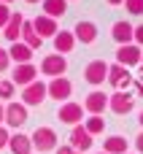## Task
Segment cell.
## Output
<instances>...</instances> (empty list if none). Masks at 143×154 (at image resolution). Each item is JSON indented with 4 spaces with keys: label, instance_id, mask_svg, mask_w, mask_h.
<instances>
[{
    "label": "cell",
    "instance_id": "4fadbf2b",
    "mask_svg": "<svg viewBox=\"0 0 143 154\" xmlns=\"http://www.w3.org/2000/svg\"><path fill=\"white\" fill-rule=\"evenodd\" d=\"M87 111H84V106L81 103H65L62 108H59V122H65V125H70V127H76V125H81V116H84Z\"/></svg>",
    "mask_w": 143,
    "mask_h": 154
},
{
    "label": "cell",
    "instance_id": "1f68e13d",
    "mask_svg": "<svg viewBox=\"0 0 143 154\" xmlns=\"http://www.w3.org/2000/svg\"><path fill=\"white\" fill-rule=\"evenodd\" d=\"M135 95H141V97H143V76L135 81Z\"/></svg>",
    "mask_w": 143,
    "mask_h": 154
},
{
    "label": "cell",
    "instance_id": "74e56055",
    "mask_svg": "<svg viewBox=\"0 0 143 154\" xmlns=\"http://www.w3.org/2000/svg\"><path fill=\"white\" fill-rule=\"evenodd\" d=\"M24 3H43V0H24Z\"/></svg>",
    "mask_w": 143,
    "mask_h": 154
},
{
    "label": "cell",
    "instance_id": "3957f363",
    "mask_svg": "<svg viewBox=\"0 0 143 154\" xmlns=\"http://www.w3.org/2000/svg\"><path fill=\"white\" fill-rule=\"evenodd\" d=\"M30 141H32V149H38V152H51V149H57V133H54L51 127H38V130L30 135Z\"/></svg>",
    "mask_w": 143,
    "mask_h": 154
},
{
    "label": "cell",
    "instance_id": "4316f807",
    "mask_svg": "<svg viewBox=\"0 0 143 154\" xmlns=\"http://www.w3.org/2000/svg\"><path fill=\"white\" fill-rule=\"evenodd\" d=\"M11 65V57H8V49H0V73H5Z\"/></svg>",
    "mask_w": 143,
    "mask_h": 154
},
{
    "label": "cell",
    "instance_id": "f546056e",
    "mask_svg": "<svg viewBox=\"0 0 143 154\" xmlns=\"http://www.w3.org/2000/svg\"><path fill=\"white\" fill-rule=\"evenodd\" d=\"M132 43H135V46H143V24H138V27H135V35H132Z\"/></svg>",
    "mask_w": 143,
    "mask_h": 154
},
{
    "label": "cell",
    "instance_id": "ab89813d",
    "mask_svg": "<svg viewBox=\"0 0 143 154\" xmlns=\"http://www.w3.org/2000/svg\"><path fill=\"white\" fill-rule=\"evenodd\" d=\"M97 154H105V152H97Z\"/></svg>",
    "mask_w": 143,
    "mask_h": 154
},
{
    "label": "cell",
    "instance_id": "9c48e42d",
    "mask_svg": "<svg viewBox=\"0 0 143 154\" xmlns=\"http://www.w3.org/2000/svg\"><path fill=\"white\" fill-rule=\"evenodd\" d=\"M11 81H14V87H22V89H24L27 84L38 81V68H35L32 62H24V65H16V70H14Z\"/></svg>",
    "mask_w": 143,
    "mask_h": 154
},
{
    "label": "cell",
    "instance_id": "8d00e7d4",
    "mask_svg": "<svg viewBox=\"0 0 143 154\" xmlns=\"http://www.w3.org/2000/svg\"><path fill=\"white\" fill-rule=\"evenodd\" d=\"M138 122H141V127H143V111H141V116H138Z\"/></svg>",
    "mask_w": 143,
    "mask_h": 154
},
{
    "label": "cell",
    "instance_id": "ac0fdd59",
    "mask_svg": "<svg viewBox=\"0 0 143 154\" xmlns=\"http://www.w3.org/2000/svg\"><path fill=\"white\" fill-rule=\"evenodd\" d=\"M111 35H114V41H116L119 46H127V43H132L135 27H132L130 22H116V24H114V30H111Z\"/></svg>",
    "mask_w": 143,
    "mask_h": 154
},
{
    "label": "cell",
    "instance_id": "e575fe53",
    "mask_svg": "<svg viewBox=\"0 0 143 154\" xmlns=\"http://www.w3.org/2000/svg\"><path fill=\"white\" fill-rule=\"evenodd\" d=\"M105 3H108V5H122L124 0H105Z\"/></svg>",
    "mask_w": 143,
    "mask_h": 154
},
{
    "label": "cell",
    "instance_id": "8fae6325",
    "mask_svg": "<svg viewBox=\"0 0 143 154\" xmlns=\"http://www.w3.org/2000/svg\"><path fill=\"white\" fill-rule=\"evenodd\" d=\"M92 143H95V138L87 133V127L84 125H76L73 130H70V149H76V152H89L92 149Z\"/></svg>",
    "mask_w": 143,
    "mask_h": 154
},
{
    "label": "cell",
    "instance_id": "7402d4cb",
    "mask_svg": "<svg viewBox=\"0 0 143 154\" xmlns=\"http://www.w3.org/2000/svg\"><path fill=\"white\" fill-rule=\"evenodd\" d=\"M103 152L105 154H127V138H124V135H111V138H105Z\"/></svg>",
    "mask_w": 143,
    "mask_h": 154
},
{
    "label": "cell",
    "instance_id": "d590c367",
    "mask_svg": "<svg viewBox=\"0 0 143 154\" xmlns=\"http://www.w3.org/2000/svg\"><path fill=\"white\" fill-rule=\"evenodd\" d=\"M11 3H14V0H0V5H11Z\"/></svg>",
    "mask_w": 143,
    "mask_h": 154
},
{
    "label": "cell",
    "instance_id": "83f0119b",
    "mask_svg": "<svg viewBox=\"0 0 143 154\" xmlns=\"http://www.w3.org/2000/svg\"><path fill=\"white\" fill-rule=\"evenodd\" d=\"M11 14H14V11H11L8 5H0V27H5V24H8V19H11Z\"/></svg>",
    "mask_w": 143,
    "mask_h": 154
},
{
    "label": "cell",
    "instance_id": "e0dca14e",
    "mask_svg": "<svg viewBox=\"0 0 143 154\" xmlns=\"http://www.w3.org/2000/svg\"><path fill=\"white\" fill-rule=\"evenodd\" d=\"M22 24H24V16L16 11V14H11V19H8V24L3 27V35L11 41V43H16L19 38H22Z\"/></svg>",
    "mask_w": 143,
    "mask_h": 154
},
{
    "label": "cell",
    "instance_id": "f1b7e54d",
    "mask_svg": "<svg viewBox=\"0 0 143 154\" xmlns=\"http://www.w3.org/2000/svg\"><path fill=\"white\" fill-rule=\"evenodd\" d=\"M8 138H11L8 127H5V125H0V149H5V146H8Z\"/></svg>",
    "mask_w": 143,
    "mask_h": 154
},
{
    "label": "cell",
    "instance_id": "60d3db41",
    "mask_svg": "<svg viewBox=\"0 0 143 154\" xmlns=\"http://www.w3.org/2000/svg\"><path fill=\"white\" fill-rule=\"evenodd\" d=\"M127 154H130V152H127Z\"/></svg>",
    "mask_w": 143,
    "mask_h": 154
},
{
    "label": "cell",
    "instance_id": "7c38bea8",
    "mask_svg": "<svg viewBox=\"0 0 143 154\" xmlns=\"http://www.w3.org/2000/svg\"><path fill=\"white\" fill-rule=\"evenodd\" d=\"M108 108V95H103V92H89L87 95V100H84V111L87 114H92V116H103V111Z\"/></svg>",
    "mask_w": 143,
    "mask_h": 154
},
{
    "label": "cell",
    "instance_id": "ffe728a7",
    "mask_svg": "<svg viewBox=\"0 0 143 154\" xmlns=\"http://www.w3.org/2000/svg\"><path fill=\"white\" fill-rule=\"evenodd\" d=\"M22 43H27L32 51L43 46V38L35 32V27H32V22H30V19H24V24H22Z\"/></svg>",
    "mask_w": 143,
    "mask_h": 154
},
{
    "label": "cell",
    "instance_id": "52a82bcc",
    "mask_svg": "<svg viewBox=\"0 0 143 154\" xmlns=\"http://www.w3.org/2000/svg\"><path fill=\"white\" fill-rule=\"evenodd\" d=\"M24 122H27V106H24V103H14V100L5 103V122H3V125L19 130Z\"/></svg>",
    "mask_w": 143,
    "mask_h": 154
},
{
    "label": "cell",
    "instance_id": "d4e9b609",
    "mask_svg": "<svg viewBox=\"0 0 143 154\" xmlns=\"http://www.w3.org/2000/svg\"><path fill=\"white\" fill-rule=\"evenodd\" d=\"M14 92H16V87H14L11 79L8 81H0V103H11L14 100Z\"/></svg>",
    "mask_w": 143,
    "mask_h": 154
},
{
    "label": "cell",
    "instance_id": "cb8c5ba5",
    "mask_svg": "<svg viewBox=\"0 0 143 154\" xmlns=\"http://www.w3.org/2000/svg\"><path fill=\"white\" fill-rule=\"evenodd\" d=\"M84 127H87V133H89V135L95 138V135H100V133L105 130V119H103V116H89Z\"/></svg>",
    "mask_w": 143,
    "mask_h": 154
},
{
    "label": "cell",
    "instance_id": "d6986e66",
    "mask_svg": "<svg viewBox=\"0 0 143 154\" xmlns=\"http://www.w3.org/2000/svg\"><path fill=\"white\" fill-rule=\"evenodd\" d=\"M73 46H76V35L70 32V30H59L57 35H54V51L57 54H68V51H73Z\"/></svg>",
    "mask_w": 143,
    "mask_h": 154
},
{
    "label": "cell",
    "instance_id": "f35d334b",
    "mask_svg": "<svg viewBox=\"0 0 143 154\" xmlns=\"http://www.w3.org/2000/svg\"><path fill=\"white\" fill-rule=\"evenodd\" d=\"M141 70H143V60H141Z\"/></svg>",
    "mask_w": 143,
    "mask_h": 154
},
{
    "label": "cell",
    "instance_id": "4dcf8cb0",
    "mask_svg": "<svg viewBox=\"0 0 143 154\" xmlns=\"http://www.w3.org/2000/svg\"><path fill=\"white\" fill-rule=\"evenodd\" d=\"M57 154H81V152H76V149H70V146H59Z\"/></svg>",
    "mask_w": 143,
    "mask_h": 154
},
{
    "label": "cell",
    "instance_id": "2e32d148",
    "mask_svg": "<svg viewBox=\"0 0 143 154\" xmlns=\"http://www.w3.org/2000/svg\"><path fill=\"white\" fill-rule=\"evenodd\" d=\"M8 149H11V154H32V141L24 133H14L8 138Z\"/></svg>",
    "mask_w": 143,
    "mask_h": 154
},
{
    "label": "cell",
    "instance_id": "603a6c76",
    "mask_svg": "<svg viewBox=\"0 0 143 154\" xmlns=\"http://www.w3.org/2000/svg\"><path fill=\"white\" fill-rule=\"evenodd\" d=\"M65 11H68V0H43V16L59 19L65 16Z\"/></svg>",
    "mask_w": 143,
    "mask_h": 154
},
{
    "label": "cell",
    "instance_id": "6da1fadb",
    "mask_svg": "<svg viewBox=\"0 0 143 154\" xmlns=\"http://www.w3.org/2000/svg\"><path fill=\"white\" fill-rule=\"evenodd\" d=\"M111 87H114V92H127V87L132 84V73H130V68H124V65H108V79H105Z\"/></svg>",
    "mask_w": 143,
    "mask_h": 154
},
{
    "label": "cell",
    "instance_id": "5b68a950",
    "mask_svg": "<svg viewBox=\"0 0 143 154\" xmlns=\"http://www.w3.org/2000/svg\"><path fill=\"white\" fill-rule=\"evenodd\" d=\"M84 79H87L92 87H100V84L108 79V62H105V60H92V62L84 68Z\"/></svg>",
    "mask_w": 143,
    "mask_h": 154
},
{
    "label": "cell",
    "instance_id": "8992f818",
    "mask_svg": "<svg viewBox=\"0 0 143 154\" xmlns=\"http://www.w3.org/2000/svg\"><path fill=\"white\" fill-rule=\"evenodd\" d=\"M46 97H49V92H46V84L43 81H32V84H27L22 89V103L24 106H41Z\"/></svg>",
    "mask_w": 143,
    "mask_h": 154
},
{
    "label": "cell",
    "instance_id": "d6a6232c",
    "mask_svg": "<svg viewBox=\"0 0 143 154\" xmlns=\"http://www.w3.org/2000/svg\"><path fill=\"white\" fill-rule=\"evenodd\" d=\"M135 149H138V152L143 154V133H141V135H138V138H135Z\"/></svg>",
    "mask_w": 143,
    "mask_h": 154
},
{
    "label": "cell",
    "instance_id": "484cf974",
    "mask_svg": "<svg viewBox=\"0 0 143 154\" xmlns=\"http://www.w3.org/2000/svg\"><path fill=\"white\" fill-rule=\"evenodd\" d=\"M124 8H127L132 16H141L143 14V0H124Z\"/></svg>",
    "mask_w": 143,
    "mask_h": 154
},
{
    "label": "cell",
    "instance_id": "7a4b0ae2",
    "mask_svg": "<svg viewBox=\"0 0 143 154\" xmlns=\"http://www.w3.org/2000/svg\"><path fill=\"white\" fill-rule=\"evenodd\" d=\"M68 70V60L62 54H46L41 60V73H46L49 79H59Z\"/></svg>",
    "mask_w": 143,
    "mask_h": 154
},
{
    "label": "cell",
    "instance_id": "44dd1931",
    "mask_svg": "<svg viewBox=\"0 0 143 154\" xmlns=\"http://www.w3.org/2000/svg\"><path fill=\"white\" fill-rule=\"evenodd\" d=\"M8 57H11L16 65H24V62H30V60H32V49H30L27 43L16 41V43H11V49H8Z\"/></svg>",
    "mask_w": 143,
    "mask_h": 154
},
{
    "label": "cell",
    "instance_id": "ba28073f",
    "mask_svg": "<svg viewBox=\"0 0 143 154\" xmlns=\"http://www.w3.org/2000/svg\"><path fill=\"white\" fill-rule=\"evenodd\" d=\"M141 60H143V51H141V46H135V43H127V46H119L116 49V62L124 65V68L141 65Z\"/></svg>",
    "mask_w": 143,
    "mask_h": 154
},
{
    "label": "cell",
    "instance_id": "836d02e7",
    "mask_svg": "<svg viewBox=\"0 0 143 154\" xmlns=\"http://www.w3.org/2000/svg\"><path fill=\"white\" fill-rule=\"evenodd\" d=\"M5 122V103H0V125Z\"/></svg>",
    "mask_w": 143,
    "mask_h": 154
},
{
    "label": "cell",
    "instance_id": "9a60e30c",
    "mask_svg": "<svg viewBox=\"0 0 143 154\" xmlns=\"http://www.w3.org/2000/svg\"><path fill=\"white\" fill-rule=\"evenodd\" d=\"M32 27H35V32L41 35V38H54L57 32H59V27H57V19H51V16H35L32 19Z\"/></svg>",
    "mask_w": 143,
    "mask_h": 154
},
{
    "label": "cell",
    "instance_id": "277c9868",
    "mask_svg": "<svg viewBox=\"0 0 143 154\" xmlns=\"http://www.w3.org/2000/svg\"><path fill=\"white\" fill-rule=\"evenodd\" d=\"M108 108L116 116H124V114H130L135 108V95H130V92H114L108 97Z\"/></svg>",
    "mask_w": 143,
    "mask_h": 154
},
{
    "label": "cell",
    "instance_id": "30bf717a",
    "mask_svg": "<svg viewBox=\"0 0 143 154\" xmlns=\"http://www.w3.org/2000/svg\"><path fill=\"white\" fill-rule=\"evenodd\" d=\"M46 92H49V97H54V100L59 103V100H68V97H70L73 84H70V79L59 76V79H51V81L46 84Z\"/></svg>",
    "mask_w": 143,
    "mask_h": 154
},
{
    "label": "cell",
    "instance_id": "5bb4252c",
    "mask_svg": "<svg viewBox=\"0 0 143 154\" xmlns=\"http://www.w3.org/2000/svg\"><path fill=\"white\" fill-rule=\"evenodd\" d=\"M73 35H76V41H81V43H95L97 41V24L95 22H89V19H84V22H76V27H73Z\"/></svg>",
    "mask_w": 143,
    "mask_h": 154
}]
</instances>
